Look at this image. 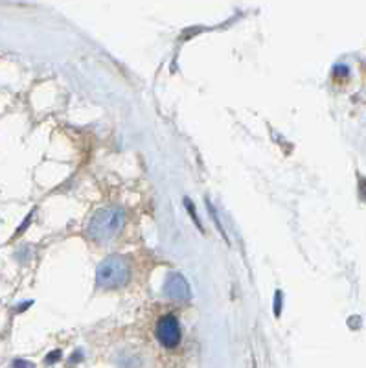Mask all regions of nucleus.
Returning <instances> with one entry per match:
<instances>
[{"instance_id":"nucleus-5","label":"nucleus","mask_w":366,"mask_h":368,"mask_svg":"<svg viewBox=\"0 0 366 368\" xmlns=\"http://www.w3.org/2000/svg\"><path fill=\"white\" fill-rule=\"evenodd\" d=\"M13 368H34V363H28V361L17 359V361L13 363Z\"/></svg>"},{"instance_id":"nucleus-1","label":"nucleus","mask_w":366,"mask_h":368,"mask_svg":"<svg viewBox=\"0 0 366 368\" xmlns=\"http://www.w3.org/2000/svg\"><path fill=\"white\" fill-rule=\"evenodd\" d=\"M123 225H126V212L118 206H111V208H102L94 214V217L88 223L87 232L90 240L105 243V241L116 238Z\"/></svg>"},{"instance_id":"nucleus-6","label":"nucleus","mask_w":366,"mask_h":368,"mask_svg":"<svg viewBox=\"0 0 366 368\" xmlns=\"http://www.w3.org/2000/svg\"><path fill=\"white\" fill-rule=\"evenodd\" d=\"M276 315H280V293H276Z\"/></svg>"},{"instance_id":"nucleus-3","label":"nucleus","mask_w":366,"mask_h":368,"mask_svg":"<svg viewBox=\"0 0 366 368\" xmlns=\"http://www.w3.org/2000/svg\"><path fill=\"white\" fill-rule=\"evenodd\" d=\"M156 339L166 348H175L177 344L181 343V326H179V320L173 315H166V317H162L158 320V324H156Z\"/></svg>"},{"instance_id":"nucleus-2","label":"nucleus","mask_w":366,"mask_h":368,"mask_svg":"<svg viewBox=\"0 0 366 368\" xmlns=\"http://www.w3.org/2000/svg\"><path fill=\"white\" fill-rule=\"evenodd\" d=\"M131 278V265L123 256L113 254L98 265L96 282L102 289H120Z\"/></svg>"},{"instance_id":"nucleus-4","label":"nucleus","mask_w":366,"mask_h":368,"mask_svg":"<svg viewBox=\"0 0 366 368\" xmlns=\"http://www.w3.org/2000/svg\"><path fill=\"white\" fill-rule=\"evenodd\" d=\"M164 293L171 300H179V302L191 299L190 285H188V282H186V278L181 273H170L168 275L166 282H164Z\"/></svg>"}]
</instances>
